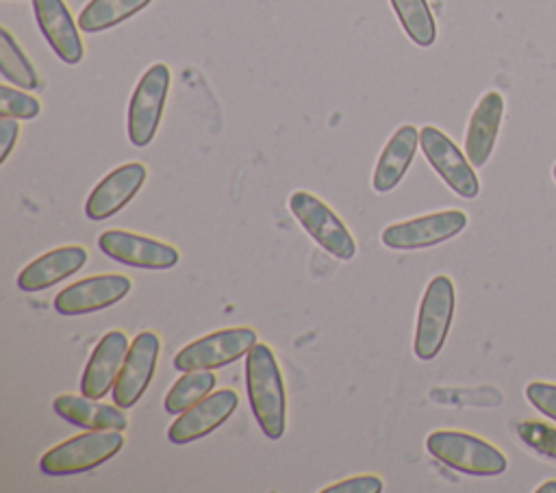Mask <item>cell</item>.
I'll return each mask as SVG.
<instances>
[{
  "mask_svg": "<svg viewBox=\"0 0 556 493\" xmlns=\"http://www.w3.org/2000/svg\"><path fill=\"white\" fill-rule=\"evenodd\" d=\"M426 447L439 463L467 476H500L508 467L506 456L493 443L463 430H434Z\"/></svg>",
  "mask_w": 556,
  "mask_h": 493,
  "instance_id": "7a4b0ae2",
  "label": "cell"
},
{
  "mask_svg": "<svg viewBox=\"0 0 556 493\" xmlns=\"http://www.w3.org/2000/svg\"><path fill=\"white\" fill-rule=\"evenodd\" d=\"M217 378L211 369H198V371H182V376L172 384L167 391L163 406L167 413H182L208 393H213Z\"/></svg>",
  "mask_w": 556,
  "mask_h": 493,
  "instance_id": "cb8c5ba5",
  "label": "cell"
},
{
  "mask_svg": "<svg viewBox=\"0 0 556 493\" xmlns=\"http://www.w3.org/2000/svg\"><path fill=\"white\" fill-rule=\"evenodd\" d=\"M384 489V482L378 476H352L345 480H339L334 484H328L321 489V493H380Z\"/></svg>",
  "mask_w": 556,
  "mask_h": 493,
  "instance_id": "83f0119b",
  "label": "cell"
},
{
  "mask_svg": "<svg viewBox=\"0 0 556 493\" xmlns=\"http://www.w3.org/2000/svg\"><path fill=\"white\" fill-rule=\"evenodd\" d=\"M52 408L65 421L85 430H126L128 419L117 404H100L87 395L61 393L54 397Z\"/></svg>",
  "mask_w": 556,
  "mask_h": 493,
  "instance_id": "ffe728a7",
  "label": "cell"
},
{
  "mask_svg": "<svg viewBox=\"0 0 556 493\" xmlns=\"http://www.w3.org/2000/svg\"><path fill=\"white\" fill-rule=\"evenodd\" d=\"M419 148L430 163V167L441 176V180L460 198H476L480 191V180L469 163L467 154L437 126H424L419 130Z\"/></svg>",
  "mask_w": 556,
  "mask_h": 493,
  "instance_id": "ba28073f",
  "label": "cell"
},
{
  "mask_svg": "<svg viewBox=\"0 0 556 493\" xmlns=\"http://www.w3.org/2000/svg\"><path fill=\"white\" fill-rule=\"evenodd\" d=\"M526 400L545 417L556 421V384L552 382H530L526 387Z\"/></svg>",
  "mask_w": 556,
  "mask_h": 493,
  "instance_id": "4316f807",
  "label": "cell"
},
{
  "mask_svg": "<svg viewBox=\"0 0 556 493\" xmlns=\"http://www.w3.org/2000/svg\"><path fill=\"white\" fill-rule=\"evenodd\" d=\"M159 352H161V341L150 330L139 332L130 341L128 354L124 358V365H122L115 387L111 391L113 402L119 408L126 410V408L135 406L139 402V397L146 393V389L156 371Z\"/></svg>",
  "mask_w": 556,
  "mask_h": 493,
  "instance_id": "7c38bea8",
  "label": "cell"
},
{
  "mask_svg": "<svg viewBox=\"0 0 556 493\" xmlns=\"http://www.w3.org/2000/svg\"><path fill=\"white\" fill-rule=\"evenodd\" d=\"M20 137V124L15 117H0V146H2V152H0V163H4L15 146Z\"/></svg>",
  "mask_w": 556,
  "mask_h": 493,
  "instance_id": "f1b7e54d",
  "label": "cell"
},
{
  "mask_svg": "<svg viewBox=\"0 0 556 493\" xmlns=\"http://www.w3.org/2000/svg\"><path fill=\"white\" fill-rule=\"evenodd\" d=\"M0 74L7 83H13L22 89H37L39 74L35 65L24 54L22 46L15 41L9 28H0Z\"/></svg>",
  "mask_w": 556,
  "mask_h": 493,
  "instance_id": "603a6c76",
  "label": "cell"
},
{
  "mask_svg": "<svg viewBox=\"0 0 556 493\" xmlns=\"http://www.w3.org/2000/svg\"><path fill=\"white\" fill-rule=\"evenodd\" d=\"M389 2L408 39L419 48H430L437 39V22L428 0H389Z\"/></svg>",
  "mask_w": 556,
  "mask_h": 493,
  "instance_id": "7402d4cb",
  "label": "cell"
},
{
  "mask_svg": "<svg viewBox=\"0 0 556 493\" xmlns=\"http://www.w3.org/2000/svg\"><path fill=\"white\" fill-rule=\"evenodd\" d=\"M89 254L83 245H61L43 252L17 274V287L26 293L50 289L52 285L76 274Z\"/></svg>",
  "mask_w": 556,
  "mask_h": 493,
  "instance_id": "e0dca14e",
  "label": "cell"
},
{
  "mask_svg": "<svg viewBox=\"0 0 556 493\" xmlns=\"http://www.w3.org/2000/svg\"><path fill=\"white\" fill-rule=\"evenodd\" d=\"M41 111V102L26 91H20L11 85L0 87V117L33 119Z\"/></svg>",
  "mask_w": 556,
  "mask_h": 493,
  "instance_id": "484cf974",
  "label": "cell"
},
{
  "mask_svg": "<svg viewBox=\"0 0 556 493\" xmlns=\"http://www.w3.org/2000/svg\"><path fill=\"white\" fill-rule=\"evenodd\" d=\"M239 395L232 389L208 393L187 410L178 413L174 424L167 428V439L174 445H185L211 434L219 428L237 408Z\"/></svg>",
  "mask_w": 556,
  "mask_h": 493,
  "instance_id": "4fadbf2b",
  "label": "cell"
},
{
  "mask_svg": "<svg viewBox=\"0 0 556 493\" xmlns=\"http://www.w3.org/2000/svg\"><path fill=\"white\" fill-rule=\"evenodd\" d=\"M534 491H536V493H556V480H545V482L539 484Z\"/></svg>",
  "mask_w": 556,
  "mask_h": 493,
  "instance_id": "f546056e",
  "label": "cell"
},
{
  "mask_svg": "<svg viewBox=\"0 0 556 493\" xmlns=\"http://www.w3.org/2000/svg\"><path fill=\"white\" fill-rule=\"evenodd\" d=\"M456 306L454 282L447 276H434L421 298L417 313V328L413 339V352L419 361H432L450 332Z\"/></svg>",
  "mask_w": 556,
  "mask_h": 493,
  "instance_id": "277c9868",
  "label": "cell"
},
{
  "mask_svg": "<svg viewBox=\"0 0 556 493\" xmlns=\"http://www.w3.org/2000/svg\"><path fill=\"white\" fill-rule=\"evenodd\" d=\"M245 391L261 432L280 439L287 428V397L280 365L267 343L256 341L245 354Z\"/></svg>",
  "mask_w": 556,
  "mask_h": 493,
  "instance_id": "6da1fadb",
  "label": "cell"
},
{
  "mask_svg": "<svg viewBox=\"0 0 556 493\" xmlns=\"http://www.w3.org/2000/svg\"><path fill=\"white\" fill-rule=\"evenodd\" d=\"M467 226V215L458 208L437 211L413 219L395 222L382 230V245L391 250H421L456 237Z\"/></svg>",
  "mask_w": 556,
  "mask_h": 493,
  "instance_id": "9c48e42d",
  "label": "cell"
},
{
  "mask_svg": "<svg viewBox=\"0 0 556 493\" xmlns=\"http://www.w3.org/2000/svg\"><path fill=\"white\" fill-rule=\"evenodd\" d=\"M417 143H419V132L410 124L400 126L391 135V139L382 148L378 163L374 167L371 187L376 193H389L402 182V178L406 176V172L415 159Z\"/></svg>",
  "mask_w": 556,
  "mask_h": 493,
  "instance_id": "d6986e66",
  "label": "cell"
},
{
  "mask_svg": "<svg viewBox=\"0 0 556 493\" xmlns=\"http://www.w3.org/2000/svg\"><path fill=\"white\" fill-rule=\"evenodd\" d=\"M122 430H87L50 447L41 456L39 469L46 476L83 473L98 465H104L122 450Z\"/></svg>",
  "mask_w": 556,
  "mask_h": 493,
  "instance_id": "3957f363",
  "label": "cell"
},
{
  "mask_svg": "<svg viewBox=\"0 0 556 493\" xmlns=\"http://www.w3.org/2000/svg\"><path fill=\"white\" fill-rule=\"evenodd\" d=\"M148 169L143 163H124L111 169L89 193L85 215L91 222H102L122 211L143 187Z\"/></svg>",
  "mask_w": 556,
  "mask_h": 493,
  "instance_id": "5bb4252c",
  "label": "cell"
},
{
  "mask_svg": "<svg viewBox=\"0 0 556 493\" xmlns=\"http://www.w3.org/2000/svg\"><path fill=\"white\" fill-rule=\"evenodd\" d=\"M515 434L528 450L556 463V426L541 419H523L515 426Z\"/></svg>",
  "mask_w": 556,
  "mask_h": 493,
  "instance_id": "d4e9b609",
  "label": "cell"
},
{
  "mask_svg": "<svg viewBox=\"0 0 556 493\" xmlns=\"http://www.w3.org/2000/svg\"><path fill=\"white\" fill-rule=\"evenodd\" d=\"M289 211L306 230V235L339 261H350L356 254V241L341 217L317 195L295 191L289 195Z\"/></svg>",
  "mask_w": 556,
  "mask_h": 493,
  "instance_id": "5b68a950",
  "label": "cell"
},
{
  "mask_svg": "<svg viewBox=\"0 0 556 493\" xmlns=\"http://www.w3.org/2000/svg\"><path fill=\"white\" fill-rule=\"evenodd\" d=\"M258 341L256 330L248 326H235L204 334L187 343L174 356V369L178 371H198V369H219L226 367L250 352Z\"/></svg>",
  "mask_w": 556,
  "mask_h": 493,
  "instance_id": "52a82bcc",
  "label": "cell"
},
{
  "mask_svg": "<svg viewBox=\"0 0 556 493\" xmlns=\"http://www.w3.org/2000/svg\"><path fill=\"white\" fill-rule=\"evenodd\" d=\"M33 13L52 52L67 65L80 63L85 54L78 35L80 28L78 22H74L65 0H33Z\"/></svg>",
  "mask_w": 556,
  "mask_h": 493,
  "instance_id": "2e32d148",
  "label": "cell"
},
{
  "mask_svg": "<svg viewBox=\"0 0 556 493\" xmlns=\"http://www.w3.org/2000/svg\"><path fill=\"white\" fill-rule=\"evenodd\" d=\"M169 67L165 63L150 65L139 78L126 115L128 139L135 148H146L154 139L169 91Z\"/></svg>",
  "mask_w": 556,
  "mask_h": 493,
  "instance_id": "8992f818",
  "label": "cell"
},
{
  "mask_svg": "<svg viewBox=\"0 0 556 493\" xmlns=\"http://www.w3.org/2000/svg\"><path fill=\"white\" fill-rule=\"evenodd\" d=\"M98 248L104 252V256L137 269H172L180 261L174 245L119 228L104 230L98 237Z\"/></svg>",
  "mask_w": 556,
  "mask_h": 493,
  "instance_id": "30bf717a",
  "label": "cell"
},
{
  "mask_svg": "<svg viewBox=\"0 0 556 493\" xmlns=\"http://www.w3.org/2000/svg\"><path fill=\"white\" fill-rule=\"evenodd\" d=\"M130 341L122 330L106 332L93 347L83 376H80V393L100 400L109 395L115 387V380L119 376V369L124 365V358L128 354Z\"/></svg>",
  "mask_w": 556,
  "mask_h": 493,
  "instance_id": "9a60e30c",
  "label": "cell"
},
{
  "mask_svg": "<svg viewBox=\"0 0 556 493\" xmlns=\"http://www.w3.org/2000/svg\"><path fill=\"white\" fill-rule=\"evenodd\" d=\"M502 117H504V98L500 91L491 89L478 100L465 132V154L473 167H482L489 161L495 148Z\"/></svg>",
  "mask_w": 556,
  "mask_h": 493,
  "instance_id": "ac0fdd59",
  "label": "cell"
},
{
  "mask_svg": "<svg viewBox=\"0 0 556 493\" xmlns=\"http://www.w3.org/2000/svg\"><path fill=\"white\" fill-rule=\"evenodd\" d=\"M552 176H554V180H556V163H554V169H552Z\"/></svg>",
  "mask_w": 556,
  "mask_h": 493,
  "instance_id": "4dcf8cb0",
  "label": "cell"
},
{
  "mask_svg": "<svg viewBox=\"0 0 556 493\" xmlns=\"http://www.w3.org/2000/svg\"><path fill=\"white\" fill-rule=\"evenodd\" d=\"M152 0H89L78 13V28L87 35H96L126 22L135 13L143 11Z\"/></svg>",
  "mask_w": 556,
  "mask_h": 493,
  "instance_id": "44dd1931",
  "label": "cell"
},
{
  "mask_svg": "<svg viewBox=\"0 0 556 493\" xmlns=\"http://www.w3.org/2000/svg\"><path fill=\"white\" fill-rule=\"evenodd\" d=\"M130 289L132 282L124 274H96L61 289L54 298V311L61 315L96 313L124 300Z\"/></svg>",
  "mask_w": 556,
  "mask_h": 493,
  "instance_id": "8fae6325",
  "label": "cell"
}]
</instances>
